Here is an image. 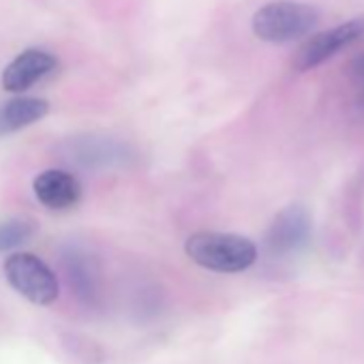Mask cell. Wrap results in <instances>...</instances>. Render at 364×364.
<instances>
[{"label": "cell", "mask_w": 364, "mask_h": 364, "mask_svg": "<svg viewBox=\"0 0 364 364\" xmlns=\"http://www.w3.org/2000/svg\"><path fill=\"white\" fill-rule=\"evenodd\" d=\"M185 251L198 266L223 274L242 272L257 259L255 242L238 234L198 232L187 240Z\"/></svg>", "instance_id": "6da1fadb"}, {"label": "cell", "mask_w": 364, "mask_h": 364, "mask_svg": "<svg viewBox=\"0 0 364 364\" xmlns=\"http://www.w3.org/2000/svg\"><path fill=\"white\" fill-rule=\"evenodd\" d=\"M319 22L315 7L296 0H274L253 16V33L268 43H289L309 35Z\"/></svg>", "instance_id": "7a4b0ae2"}, {"label": "cell", "mask_w": 364, "mask_h": 364, "mask_svg": "<svg viewBox=\"0 0 364 364\" xmlns=\"http://www.w3.org/2000/svg\"><path fill=\"white\" fill-rule=\"evenodd\" d=\"M5 277L20 296L39 306L56 302L60 294V285L52 268L33 253L9 255L5 259Z\"/></svg>", "instance_id": "3957f363"}, {"label": "cell", "mask_w": 364, "mask_h": 364, "mask_svg": "<svg viewBox=\"0 0 364 364\" xmlns=\"http://www.w3.org/2000/svg\"><path fill=\"white\" fill-rule=\"evenodd\" d=\"M364 35V18L345 22L341 26H334L330 31H323L315 37H311L294 56L291 67L296 71H309L319 67L321 63H326L328 58H332L336 52H341L343 48L351 46L353 41H358Z\"/></svg>", "instance_id": "277c9868"}, {"label": "cell", "mask_w": 364, "mask_h": 364, "mask_svg": "<svg viewBox=\"0 0 364 364\" xmlns=\"http://www.w3.org/2000/svg\"><path fill=\"white\" fill-rule=\"evenodd\" d=\"M56 67H58V60L54 54L39 50V48H31L18 54L5 67L0 82H3V88L9 92H24L33 88L35 84H39L50 73H54Z\"/></svg>", "instance_id": "5b68a950"}, {"label": "cell", "mask_w": 364, "mask_h": 364, "mask_svg": "<svg viewBox=\"0 0 364 364\" xmlns=\"http://www.w3.org/2000/svg\"><path fill=\"white\" fill-rule=\"evenodd\" d=\"M33 191L37 200L56 213L71 210L82 200L80 180L65 169H46L33 180Z\"/></svg>", "instance_id": "8992f818"}, {"label": "cell", "mask_w": 364, "mask_h": 364, "mask_svg": "<svg viewBox=\"0 0 364 364\" xmlns=\"http://www.w3.org/2000/svg\"><path fill=\"white\" fill-rule=\"evenodd\" d=\"M311 236V219L302 206H289L277 215L272 221L266 245L274 255H287L306 245Z\"/></svg>", "instance_id": "52a82bcc"}, {"label": "cell", "mask_w": 364, "mask_h": 364, "mask_svg": "<svg viewBox=\"0 0 364 364\" xmlns=\"http://www.w3.org/2000/svg\"><path fill=\"white\" fill-rule=\"evenodd\" d=\"M50 112V103L39 97H18L0 103V137L26 129Z\"/></svg>", "instance_id": "ba28073f"}, {"label": "cell", "mask_w": 364, "mask_h": 364, "mask_svg": "<svg viewBox=\"0 0 364 364\" xmlns=\"http://www.w3.org/2000/svg\"><path fill=\"white\" fill-rule=\"evenodd\" d=\"M37 232V225L26 219H11L0 223V253L14 251L22 245H26Z\"/></svg>", "instance_id": "9c48e42d"}, {"label": "cell", "mask_w": 364, "mask_h": 364, "mask_svg": "<svg viewBox=\"0 0 364 364\" xmlns=\"http://www.w3.org/2000/svg\"><path fill=\"white\" fill-rule=\"evenodd\" d=\"M349 73H351V77H353L358 84H364V54H360L358 58H353V60H351V65H349Z\"/></svg>", "instance_id": "30bf717a"}, {"label": "cell", "mask_w": 364, "mask_h": 364, "mask_svg": "<svg viewBox=\"0 0 364 364\" xmlns=\"http://www.w3.org/2000/svg\"><path fill=\"white\" fill-rule=\"evenodd\" d=\"M362 103H364V97H362Z\"/></svg>", "instance_id": "8fae6325"}]
</instances>
